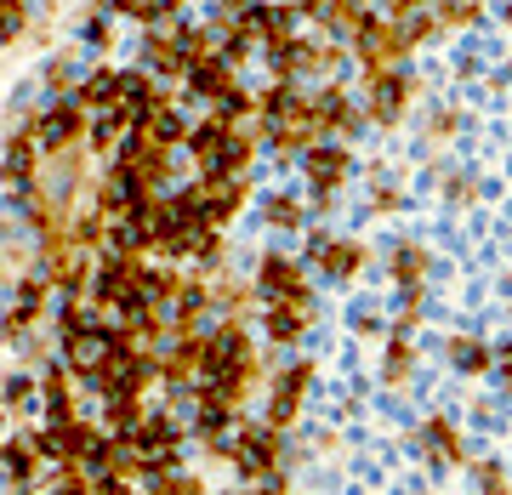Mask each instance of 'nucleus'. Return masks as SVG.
Instances as JSON below:
<instances>
[{"label": "nucleus", "instance_id": "nucleus-15", "mask_svg": "<svg viewBox=\"0 0 512 495\" xmlns=\"http://www.w3.org/2000/svg\"><path fill=\"white\" fill-rule=\"evenodd\" d=\"M268 217H274L279 228H296V217H302V211H296V200H274V205H268Z\"/></svg>", "mask_w": 512, "mask_h": 495}, {"label": "nucleus", "instance_id": "nucleus-10", "mask_svg": "<svg viewBox=\"0 0 512 495\" xmlns=\"http://www.w3.org/2000/svg\"><path fill=\"white\" fill-rule=\"evenodd\" d=\"M444 353H450V365L467 370V376H484V370H495V353L484 348V342H473V336H456Z\"/></svg>", "mask_w": 512, "mask_h": 495}, {"label": "nucleus", "instance_id": "nucleus-14", "mask_svg": "<svg viewBox=\"0 0 512 495\" xmlns=\"http://www.w3.org/2000/svg\"><path fill=\"white\" fill-rule=\"evenodd\" d=\"M404 376H410V348L393 342V348H387V382H404Z\"/></svg>", "mask_w": 512, "mask_h": 495}, {"label": "nucleus", "instance_id": "nucleus-9", "mask_svg": "<svg viewBox=\"0 0 512 495\" xmlns=\"http://www.w3.org/2000/svg\"><path fill=\"white\" fill-rule=\"evenodd\" d=\"M308 319H313V302H274L268 308V336L274 342H296L308 330Z\"/></svg>", "mask_w": 512, "mask_h": 495}, {"label": "nucleus", "instance_id": "nucleus-18", "mask_svg": "<svg viewBox=\"0 0 512 495\" xmlns=\"http://www.w3.org/2000/svg\"><path fill=\"white\" fill-rule=\"evenodd\" d=\"M393 12H416V6H427V0H387Z\"/></svg>", "mask_w": 512, "mask_h": 495}, {"label": "nucleus", "instance_id": "nucleus-1", "mask_svg": "<svg viewBox=\"0 0 512 495\" xmlns=\"http://www.w3.org/2000/svg\"><path fill=\"white\" fill-rule=\"evenodd\" d=\"M353 52H359V63H365L370 74H387L393 63H399L404 52H410V40H404L399 23H359V35H353Z\"/></svg>", "mask_w": 512, "mask_h": 495}, {"label": "nucleus", "instance_id": "nucleus-17", "mask_svg": "<svg viewBox=\"0 0 512 495\" xmlns=\"http://www.w3.org/2000/svg\"><path fill=\"white\" fill-rule=\"evenodd\" d=\"M495 376L512 387V342H501V348H495Z\"/></svg>", "mask_w": 512, "mask_h": 495}, {"label": "nucleus", "instance_id": "nucleus-13", "mask_svg": "<svg viewBox=\"0 0 512 495\" xmlns=\"http://www.w3.org/2000/svg\"><path fill=\"white\" fill-rule=\"evenodd\" d=\"M439 18L450 23V29H461V23L478 18V0H439Z\"/></svg>", "mask_w": 512, "mask_h": 495}, {"label": "nucleus", "instance_id": "nucleus-3", "mask_svg": "<svg viewBox=\"0 0 512 495\" xmlns=\"http://www.w3.org/2000/svg\"><path fill=\"white\" fill-rule=\"evenodd\" d=\"M313 262L325 268L330 279H353L359 268H365V251L353 245V239H330V234H319L313 239Z\"/></svg>", "mask_w": 512, "mask_h": 495}, {"label": "nucleus", "instance_id": "nucleus-12", "mask_svg": "<svg viewBox=\"0 0 512 495\" xmlns=\"http://www.w3.org/2000/svg\"><path fill=\"white\" fill-rule=\"evenodd\" d=\"M69 131H74V114L69 109H57V114L40 120V137H46V143H69Z\"/></svg>", "mask_w": 512, "mask_h": 495}, {"label": "nucleus", "instance_id": "nucleus-8", "mask_svg": "<svg viewBox=\"0 0 512 495\" xmlns=\"http://www.w3.org/2000/svg\"><path fill=\"white\" fill-rule=\"evenodd\" d=\"M274 461H279V444L268 427H251L245 439H239V467L245 473H274Z\"/></svg>", "mask_w": 512, "mask_h": 495}, {"label": "nucleus", "instance_id": "nucleus-2", "mask_svg": "<svg viewBox=\"0 0 512 495\" xmlns=\"http://www.w3.org/2000/svg\"><path fill=\"white\" fill-rule=\"evenodd\" d=\"M404 103H410V80H404L399 69L370 74V120H382V126H393V120L404 114Z\"/></svg>", "mask_w": 512, "mask_h": 495}, {"label": "nucleus", "instance_id": "nucleus-11", "mask_svg": "<svg viewBox=\"0 0 512 495\" xmlns=\"http://www.w3.org/2000/svg\"><path fill=\"white\" fill-rule=\"evenodd\" d=\"M421 274H427V257H421L416 245H393V279L399 285H416Z\"/></svg>", "mask_w": 512, "mask_h": 495}, {"label": "nucleus", "instance_id": "nucleus-5", "mask_svg": "<svg viewBox=\"0 0 512 495\" xmlns=\"http://www.w3.org/2000/svg\"><path fill=\"white\" fill-rule=\"evenodd\" d=\"M262 291L274 296V302H308V285H302V268L285 257H268L262 262V279H256Z\"/></svg>", "mask_w": 512, "mask_h": 495}, {"label": "nucleus", "instance_id": "nucleus-7", "mask_svg": "<svg viewBox=\"0 0 512 495\" xmlns=\"http://www.w3.org/2000/svg\"><path fill=\"white\" fill-rule=\"evenodd\" d=\"M313 382V370L308 365H291V370H285V376H279V382H274V404H268V422H291V416H296V404H302V387H308Z\"/></svg>", "mask_w": 512, "mask_h": 495}, {"label": "nucleus", "instance_id": "nucleus-6", "mask_svg": "<svg viewBox=\"0 0 512 495\" xmlns=\"http://www.w3.org/2000/svg\"><path fill=\"white\" fill-rule=\"evenodd\" d=\"M421 456H427V467H456V461H461V433H456V422L433 416V422L421 427Z\"/></svg>", "mask_w": 512, "mask_h": 495}, {"label": "nucleus", "instance_id": "nucleus-16", "mask_svg": "<svg viewBox=\"0 0 512 495\" xmlns=\"http://www.w3.org/2000/svg\"><path fill=\"white\" fill-rule=\"evenodd\" d=\"M23 23V0H0V29H18Z\"/></svg>", "mask_w": 512, "mask_h": 495}, {"label": "nucleus", "instance_id": "nucleus-4", "mask_svg": "<svg viewBox=\"0 0 512 495\" xmlns=\"http://www.w3.org/2000/svg\"><path fill=\"white\" fill-rule=\"evenodd\" d=\"M348 171H353L348 148H336V143H313L308 148V177H313V188H319V194L342 188V177H348Z\"/></svg>", "mask_w": 512, "mask_h": 495}]
</instances>
